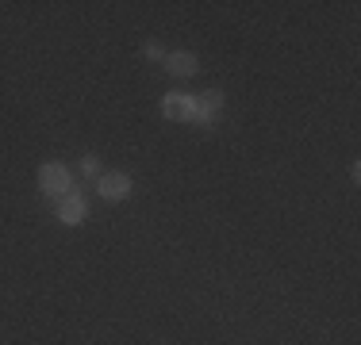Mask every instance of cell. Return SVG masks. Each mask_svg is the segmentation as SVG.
I'll list each match as a JSON object with an SVG mask.
<instances>
[{"label": "cell", "mask_w": 361, "mask_h": 345, "mask_svg": "<svg viewBox=\"0 0 361 345\" xmlns=\"http://www.w3.org/2000/svg\"><path fill=\"white\" fill-rule=\"evenodd\" d=\"M70 188H73V177H70V169H66L62 161H42L39 165V192L47 196V200L58 203Z\"/></svg>", "instance_id": "obj_1"}, {"label": "cell", "mask_w": 361, "mask_h": 345, "mask_svg": "<svg viewBox=\"0 0 361 345\" xmlns=\"http://www.w3.org/2000/svg\"><path fill=\"white\" fill-rule=\"evenodd\" d=\"M100 172H104V169H100V158H97V153H85V158H81V177H100Z\"/></svg>", "instance_id": "obj_7"}, {"label": "cell", "mask_w": 361, "mask_h": 345, "mask_svg": "<svg viewBox=\"0 0 361 345\" xmlns=\"http://www.w3.org/2000/svg\"><path fill=\"white\" fill-rule=\"evenodd\" d=\"M85 211H89V207H85V196L73 192V188L54 203V215H58V222H62V227H77V222H85Z\"/></svg>", "instance_id": "obj_4"}, {"label": "cell", "mask_w": 361, "mask_h": 345, "mask_svg": "<svg viewBox=\"0 0 361 345\" xmlns=\"http://www.w3.org/2000/svg\"><path fill=\"white\" fill-rule=\"evenodd\" d=\"M219 115H223V92L219 89H208V92H200V96H192V119H188V123L208 127V123H216Z\"/></svg>", "instance_id": "obj_2"}, {"label": "cell", "mask_w": 361, "mask_h": 345, "mask_svg": "<svg viewBox=\"0 0 361 345\" xmlns=\"http://www.w3.org/2000/svg\"><path fill=\"white\" fill-rule=\"evenodd\" d=\"M161 111H166V119H173V123H188V119H192V96H185V92H166Z\"/></svg>", "instance_id": "obj_5"}, {"label": "cell", "mask_w": 361, "mask_h": 345, "mask_svg": "<svg viewBox=\"0 0 361 345\" xmlns=\"http://www.w3.org/2000/svg\"><path fill=\"white\" fill-rule=\"evenodd\" d=\"M97 192L104 203H123L127 196H131V177H127V172H100Z\"/></svg>", "instance_id": "obj_3"}, {"label": "cell", "mask_w": 361, "mask_h": 345, "mask_svg": "<svg viewBox=\"0 0 361 345\" xmlns=\"http://www.w3.org/2000/svg\"><path fill=\"white\" fill-rule=\"evenodd\" d=\"M166 69L173 77H196L200 73V58L192 50H173V54H166Z\"/></svg>", "instance_id": "obj_6"}, {"label": "cell", "mask_w": 361, "mask_h": 345, "mask_svg": "<svg viewBox=\"0 0 361 345\" xmlns=\"http://www.w3.org/2000/svg\"><path fill=\"white\" fill-rule=\"evenodd\" d=\"M142 54H146V58H154V62H166V50H161L158 42H146V46H142Z\"/></svg>", "instance_id": "obj_8"}]
</instances>
